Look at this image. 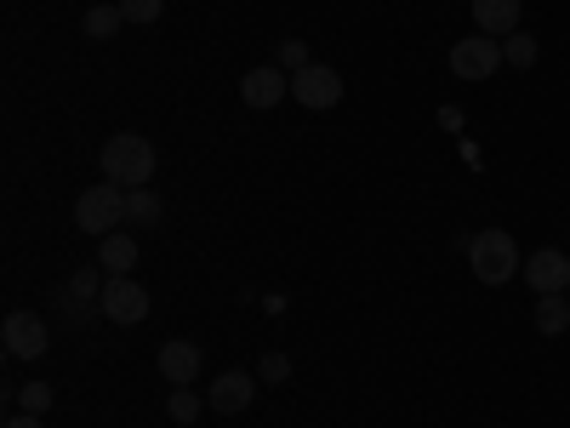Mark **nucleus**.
<instances>
[{
    "mask_svg": "<svg viewBox=\"0 0 570 428\" xmlns=\"http://www.w3.org/2000/svg\"><path fill=\"white\" fill-rule=\"evenodd\" d=\"M160 377H166L171 389L195 383V377H200V349L188 343V338H166L160 343Z\"/></svg>",
    "mask_w": 570,
    "mask_h": 428,
    "instance_id": "11",
    "label": "nucleus"
},
{
    "mask_svg": "<svg viewBox=\"0 0 570 428\" xmlns=\"http://www.w3.org/2000/svg\"><path fill=\"white\" fill-rule=\"evenodd\" d=\"M7 428H46V422H40V417H35V411H23V417H12V422H7Z\"/></svg>",
    "mask_w": 570,
    "mask_h": 428,
    "instance_id": "24",
    "label": "nucleus"
},
{
    "mask_svg": "<svg viewBox=\"0 0 570 428\" xmlns=\"http://www.w3.org/2000/svg\"><path fill=\"white\" fill-rule=\"evenodd\" d=\"M115 7L126 12V23H155L166 12V0H115Z\"/></svg>",
    "mask_w": 570,
    "mask_h": 428,
    "instance_id": "20",
    "label": "nucleus"
},
{
    "mask_svg": "<svg viewBox=\"0 0 570 428\" xmlns=\"http://www.w3.org/2000/svg\"><path fill=\"white\" fill-rule=\"evenodd\" d=\"M468 269H473L480 285H502V280H513L519 269H525V257H519L508 228H485V234H473V241H468Z\"/></svg>",
    "mask_w": 570,
    "mask_h": 428,
    "instance_id": "2",
    "label": "nucleus"
},
{
    "mask_svg": "<svg viewBox=\"0 0 570 428\" xmlns=\"http://www.w3.org/2000/svg\"><path fill=\"white\" fill-rule=\"evenodd\" d=\"M292 98L303 109H337L343 104V75L331 69V64H308V69L292 75Z\"/></svg>",
    "mask_w": 570,
    "mask_h": 428,
    "instance_id": "6",
    "label": "nucleus"
},
{
    "mask_svg": "<svg viewBox=\"0 0 570 428\" xmlns=\"http://www.w3.org/2000/svg\"><path fill=\"white\" fill-rule=\"evenodd\" d=\"M75 223H80V234H98V241H109V234L126 223V188L120 183H91V188H80V201H75Z\"/></svg>",
    "mask_w": 570,
    "mask_h": 428,
    "instance_id": "3",
    "label": "nucleus"
},
{
    "mask_svg": "<svg viewBox=\"0 0 570 428\" xmlns=\"http://www.w3.org/2000/svg\"><path fill=\"white\" fill-rule=\"evenodd\" d=\"M252 395H257V377H252V371H223L206 400H212V411H223V417H240V411L252 406Z\"/></svg>",
    "mask_w": 570,
    "mask_h": 428,
    "instance_id": "10",
    "label": "nucleus"
},
{
    "mask_svg": "<svg viewBox=\"0 0 570 428\" xmlns=\"http://www.w3.org/2000/svg\"><path fill=\"white\" fill-rule=\"evenodd\" d=\"M537 331H542V338H564V331H570V298L564 292L537 298Z\"/></svg>",
    "mask_w": 570,
    "mask_h": 428,
    "instance_id": "14",
    "label": "nucleus"
},
{
    "mask_svg": "<svg viewBox=\"0 0 570 428\" xmlns=\"http://www.w3.org/2000/svg\"><path fill=\"white\" fill-rule=\"evenodd\" d=\"M497 69H502V40L468 35V40L451 46V75H456V80H491Z\"/></svg>",
    "mask_w": 570,
    "mask_h": 428,
    "instance_id": "4",
    "label": "nucleus"
},
{
    "mask_svg": "<svg viewBox=\"0 0 570 428\" xmlns=\"http://www.w3.org/2000/svg\"><path fill=\"white\" fill-rule=\"evenodd\" d=\"M0 338H7V354L12 360H40L46 343H52V331H46V320L35 309H12L7 325H0Z\"/></svg>",
    "mask_w": 570,
    "mask_h": 428,
    "instance_id": "7",
    "label": "nucleus"
},
{
    "mask_svg": "<svg viewBox=\"0 0 570 428\" xmlns=\"http://www.w3.org/2000/svg\"><path fill=\"white\" fill-rule=\"evenodd\" d=\"M104 285H109V280H104L98 269H80V274L69 280V298H75V303H91V298H104Z\"/></svg>",
    "mask_w": 570,
    "mask_h": 428,
    "instance_id": "19",
    "label": "nucleus"
},
{
    "mask_svg": "<svg viewBox=\"0 0 570 428\" xmlns=\"http://www.w3.org/2000/svg\"><path fill=\"white\" fill-rule=\"evenodd\" d=\"M104 177L109 183H120V188H149V177H155V143L149 137H137V132H115L109 143H104Z\"/></svg>",
    "mask_w": 570,
    "mask_h": 428,
    "instance_id": "1",
    "label": "nucleus"
},
{
    "mask_svg": "<svg viewBox=\"0 0 570 428\" xmlns=\"http://www.w3.org/2000/svg\"><path fill=\"white\" fill-rule=\"evenodd\" d=\"M502 64L508 69H531L537 64V35H508L502 40Z\"/></svg>",
    "mask_w": 570,
    "mask_h": 428,
    "instance_id": "18",
    "label": "nucleus"
},
{
    "mask_svg": "<svg viewBox=\"0 0 570 428\" xmlns=\"http://www.w3.org/2000/svg\"><path fill=\"white\" fill-rule=\"evenodd\" d=\"M131 263H137V241L131 234H109V241H98V269L104 274H131Z\"/></svg>",
    "mask_w": 570,
    "mask_h": 428,
    "instance_id": "13",
    "label": "nucleus"
},
{
    "mask_svg": "<svg viewBox=\"0 0 570 428\" xmlns=\"http://www.w3.org/2000/svg\"><path fill=\"white\" fill-rule=\"evenodd\" d=\"M18 406L35 411V417H46V406H52V389H46V383H29V389H18Z\"/></svg>",
    "mask_w": 570,
    "mask_h": 428,
    "instance_id": "21",
    "label": "nucleus"
},
{
    "mask_svg": "<svg viewBox=\"0 0 570 428\" xmlns=\"http://www.w3.org/2000/svg\"><path fill=\"white\" fill-rule=\"evenodd\" d=\"M292 377V360L285 354H263V383H285Z\"/></svg>",
    "mask_w": 570,
    "mask_h": 428,
    "instance_id": "23",
    "label": "nucleus"
},
{
    "mask_svg": "<svg viewBox=\"0 0 570 428\" xmlns=\"http://www.w3.org/2000/svg\"><path fill=\"white\" fill-rule=\"evenodd\" d=\"M279 69H285V75L308 69V46H303V40H285V46H279Z\"/></svg>",
    "mask_w": 570,
    "mask_h": 428,
    "instance_id": "22",
    "label": "nucleus"
},
{
    "mask_svg": "<svg viewBox=\"0 0 570 428\" xmlns=\"http://www.w3.org/2000/svg\"><path fill=\"white\" fill-rule=\"evenodd\" d=\"M473 23H480V35H491V40L519 35V0H473Z\"/></svg>",
    "mask_w": 570,
    "mask_h": 428,
    "instance_id": "12",
    "label": "nucleus"
},
{
    "mask_svg": "<svg viewBox=\"0 0 570 428\" xmlns=\"http://www.w3.org/2000/svg\"><path fill=\"white\" fill-rule=\"evenodd\" d=\"M120 23H126L120 7H91V12H86V35H91V40H115Z\"/></svg>",
    "mask_w": 570,
    "mask_h": 428,
    "instance_id": "17",
    "label": "nucleus"
},
{
    "mask_svg": "<svg viewBox=\"0 0 570 428\" xmlns=\"http://www.w3.org/2000/svg\"><path fill=\"white\" fill-rule=\"evenodd\" d=\"M519 274L531 280L537 298H548V292H564V285H570V257H564L559 246H542V252L525 257V269H519Z\"/></svg>",
    "mask_w": 570,
    "mask_h": 428,
    "instance_id": "8",
    "label": "nucleus"
},
{
    "mask_svg": "<svg viewBox=\"0 0 570 428\" xmlns=\"http://www.w3.org/2000/svg\"><path fill=\"white\" fill-rule=\"evenodd\" d=\"M206 406H212V400H206V395H195V383H183V389H171V400H166L171 422H195V417H200Z\"/></svg>",
    "mask_w": 570,
    "mask_h": 428,
    "instance_id": "16",
    "label": "nucleus"
},
{
    "mask_svg": "<svg viewBox=\"0 0 570 428\" xmlns=\"http://www.w3.org/2000/svg\"><path fill=\"white\" fill-rule=\"evenodd\" d=\"M564 298H570V285H564Z\"/></svg>",
    "mask_w": 570,
    "mask_h": 428,
    "instance_id": "25",
    "label": "nucleus"
},
{
    "mask_svg": "<svg viewBox=\"0 0 570 428\" xmlns=\"http://www.w3.org/2000/svg\"><path fill=\"white\" fill-rule=\"evenodd\" d=\"M98 309H104L115 325H142V320H149V292H142V285H137L131 274H109Z\"/></svg>",
    "mask_w": 570,
    "mask_h": 428,
    "instance_id": "5",
    "label": "nucleus"
},
{
    "mask_svg": "<svg viewBox=\"0 0 570 428\" xmlns=\"http://www.w3.org/2000/svg\"><path fill=\"white\" fill-rule=\"evenodd\" d=\"M285 91H292V75H285L279 64H263V69L240 75V98H246L252 109H274Z\"/></svg>",
    "mask_w": 570,
    "mask_h": 428,
    "instance_id": "9",
    "label": "nucleus"
},
{
    "mask_svg": "<svg viewBox=\"0 0 570 428\" xmlns=\"http://www.w3.org/2000/svg\"><path fill=\"white\" fill-rule=\"evenodd\" d=\"M160 223V195L155 188H126V228H155Z\"/></svg>",
    "mask_w": 570,
    "mask_h": 428,
    "instance_id": "15",
    "label": "nucleus"
}]
</instances>
